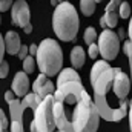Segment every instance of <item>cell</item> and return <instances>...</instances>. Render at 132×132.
<instances>
[{
  "mask_svg": "<svg viewBox=\"0 0 132 132\" xmlns=\"http://www.w3.org/2000/svg\"><path fill=\"white\" fill-rule=\"evenodd\" d=\"M118 14H120L121 19H131V5L128 2H121L120 9H118Z\"/></svg>",
  "mask_w": 132,
  "mask_h": 132,
  "instance_id": "21",
  "label": "cell"
},
{
  "mask_svg": "<svg viewBox=\"0 0 132 132\" xmlns=\"http://www.w3.org/2000/svg\"><path fill=\"white\" fill-rule=\"evenodd\" d=\"M98 120H100V114H98V111H97V108H95V104H92L89 120H88L86 126L80 132H97V129H98Z\"/></svg>",
  "mask_w": 132,
  "mask_h": 132,
  "instance_id": "14",
  "label": "cell"
},
{
  "mask_svg": "<svg viewBox=\"0 0 132 132\" xmlns=\"http://www.w3.org/2000/svg\"><path fill=\"white\" fill-rule=\"evenodd\" d=\"M8 72H9V63L3 60V62L0 63V78H5V77L8 75Z\"/></svg>",
  "mask_w": 132,
  "mask_h": 132,
  "instance_id": "24",
  "label": "cell"
},
{
  "mask_svg": "<svg viewBox=\"0 0 132 132\" xmlns=\"http://www.w3.org/2000/svg\"><path fill=\"white\" fill-rule=\"evenodd\" d=\"M129 128L132 132V103H131V109H129Z\"/></svg>",
  "mask_w": 132,
  "mask_h": 132,
  "instance_id": "31",
  "label": "cell"
},
{
  "mask_svg": "<svg viewBox=\"0 0 132 132\" xmlns=\"http://www.w3.org/2000/svg\"><path fill=\"white\" fill-rule=\"evenodd\" d=\"M54 92H55V88H54L52 81H51V80H48V81H46V83H45V85H43V86H42V88L35 92V94H37L40 98L43 100V98H46L48 95H52Z\"/></svg>",
  "mask_w": 132,
  "mask_h": 132,
  "instance_id": "16",
  "label": "cell"
},
{
  "mask_svg": "<svg viewBox=\"0 0 132 132\" xmlns=\"http://www.w3.org/2000/svg\"><path fill=\"white\" fill-rule=\"evenodd\" d=\"M132 88L131 78L120 69L114 78V92L117 95V98L121 100V101H126L128 95H129V91Z\"/></svg>",
  "mask_w": 132,
  "mask_h": 132,
  "instance_id": "7",
  "label": "cell"
},
{
  "mask_svg": "<svg viewBox=\"0 0 132 132\" xmlns=\"http://www.w3.org/2000/svg\"><path fill=\"white\" fill-rule=\"evenodd\" d=\"M69 81H80V75L75 72V69L72 68H65L63 71L59 72V77H57V88L63 86L65 83Z\"/></svg>",
  "mask_w": 132,
  "mask_h": 132,
  "instance_id": "11",
  "label": "cell"
},
{
  "mask_svg": "<svg viewBox=\"0 0 132 132\" xmlns=\"http://www.w3.org/2000/svg\"><path fill=\"white\" fill-rule=\"evenodd\" d=\"M0 23H2V17H0Z\"/></svg>",
  "mask_w": 132,
  "mask_h": 132,
  "instance_id": "36",
  "label": "cell"
},
{
  "mask_svg": "<svg viewBox=\"0 0 132 132\" xmlns=\"http://www.w3.org/2000/svg\"><path fill=\"white\" fill-rule=\"evenodd\" d=\"M88 54H89V57H91V59H97V57H98V54H100L98 45H95V43L89 45V51H88Z\"/></svg>",
  "mask_w": 132,
  "mask_h": 132,
  "instance_id": "22",
  "label": "cell"
},
{
  "mask_svg": "<svg viewBox=\"0 0 132 132\" xmlns=\"http://www.w3.org/2000/svg\"><path fill=\"white\" fill-rule=\"evenodd\" d=\"M37 51H38V46H37V45H31V46H29V55L35 57V55H37Z\"/></svg>",
  "mask_w": 132,
  "mask_h": 132,
  "instance_id": "29",
  "label": "cell"
},
{
  "mask_svg": "<svg viewBox=\"0 0 132 132\" xmlns=\"http://www.w3.org/2000/svg\"><path fill=\"white\" fill-rule=\"evenodd\" d=\"M11 89L17 97H25L26 94H29L28 92L29 91V78H28V74L25 71H20L14 75Z\"/></svg>",
  "mask_w": 132,
  "mask_h": 132,
  "instance_id": "8",
  "label": "cell"
},
{
  "mask_svg": "<svg viewBox=\"0 0 132 132\" xmlns=\"http://www.w3.org/2000/svg\"><path fill=\"white\" fill-rule=\"evenodd\" d=\"M12 3H14L12 0H0V11H2V12H5V11L11 9Z\"/></svg>",
  "mask_w": 132,
  "mask_h": 132,
  "instance_id": "27",
  "label": "cell"
},
{
  "mask_svg": "<svg viewBox=\"0 0 132 132\" xmlns=\"http://www.w3.org/2000/svg\"><path fill=\"white\" fill-rule=\"evenodd\" d=\"M37 65L42 74H46L48 77L57 75L63 68V52L59 45V42L52 38H45L38 45L37 51Z\"/></svg>",
  "mask_w": 132,
  "mask_h": 132,
  "instance_id": "3",
  "label": "cell"
},
{
  "mask_svg": "<svg viewBox=\"0 0 132 132\" xmlns=\"http://www.w3.org/2000/svg\"><path fill=\"white\" fill-rule=\"evenodd\" d=\"M54 94L42 100V103L34 111V123L37 132H54L57 125L54 118Z\"/></svg>",
  "mask_w": 132,
  "mask_h": 132,
  "instance_id": "4",
  "label": "cell"
},
{
  "mask_svg": "<svg viewBox=\"0 0 132 132\" xmlns=\"http://www.w3.org/2000/svg\"><path fill=\"white\" fill-rule=\"evenodd\" d=\"M120 68H109L104 71L95 81H92L94 88V104L98 111L100 117L106 121H120L125 118L128 112L126 101L117 98L114 92V78Z\"/></svg>",
  "mask_w": 132,
  "mask_h": 132,
  "instance_id": "1",
  "label": "cell"
},
{
  "mask_svg": "<svg viewBox=\"0 0 132 132\" xmlns=\"http://www.w3.org/2000/svg\"><path fill=\"white\" fill-rule=\"evenodd\" d=\"M23 31H25V32H26V34H31V32H32V25L29 23V25H28L26 28H23Z\"/></svg>",
  "mask_w": 132,
  "mask_h": 132,
  "instance_id": "32",
  "label": "cell"
},
{
  "mask_svg": "<svg viewBox=\"0 0 132 132\" xmlns=\"http://www.w3.org/2000/svg\"><path fill=\"white\" fill-rule=\"evenodd\" d=\"M95 0H80V8L85 15H92L95 12Z\"/></svg>",
  "mask_w": 132,
  "mask_h": 132,
  "instance_id": "17",
  "label": "cell"
},
{
  "mask_svg": "<svg viewBox=\"0 0 132 132\" xmlns=\"http://www.w3.org/2000/svg\"><path fill=\"white\" fill-rule=\"evenodd\" d=\"M60 132H62V131H60Z\"/></svg>",
  "mask_w": 132,
  "mask_h": 132,
  "instance_id": "38",
  "label": "cell"
},
{
  "mask_svg": "<svg viewBox=\"0 0 132 132\" xmlns=\"http://www.w3.org/2000/svg\"><path fill=\"white\" fill-rule=\"evenodd\" d=\"M28 55H29V46H26V45H22V48H20V51H19L17 57H19L20 60H25Z\"/></svg>",
  "mask_w": 132,
  "mask_h": 132,
  "instance_id": "23",
  "label": "cell"
},
{
  "mask_svg": "<svg viewBox=\"0 0 132 132\" xmlns=\"http://www.w3.org/2000/svg\"><path fill=\"white\" fill-rule=\"evenodd\" d=\"M5 51H6V48H5V37H2V34H0V63L3 62Z\"/></svg>",
  "mask_w": 132,
  "mask_h": 132,
  "instance_id": "28",
  "label": "cell"
},
{
  "mask_svg": "<svg viewBox=\"0 0 132 132\" xmlns=\"http://www.w3.org/2000/svg\"><path fill=\"white\" fill-rule=\"evenodd\" d=\"M9 128H11V132H25L23 131V123H19V121H11Z\"/></svg>",
  "mask_w": 132,
  "mask_h": 132,
  "instance_id": "26",
  "label": "cell"
},
{
  "mask_svg": "<svg viewBox=\"0 0 132 132\" xmlns=\"http://www.w3.org/2000/svg\"><path fill=\"white\" fill-rule=\"evenodd\" d=\"M5 100H6L8 103H11V101L14 100V92H12V91H8V92L5 94Z\"/></svg>",
  "mask_w": 132,
  "mask_h": 132,
  "instance_id": "30",
  "label": "cell"
},
{
  "mask_svg": "<svg viewBox=\"0 0 132 132\" xmlns=\"http://www.w3.org/2000/svg\"><path fill=\"white\" fill-rule=\"evenodd\" d=\"M95 2H97V3H98V2H101V0H95Z\"/></svg>",
  "mask_w": 132,
  "mask_h": 132,
  "instance_id": "35",
  "label": "cell"
},
{
  "mask_svg": "<svg viewBox=\"0 0 132 132\" xmlns=\"http://www.w3.org/2000/svg\"><path fill=\"white\" fill-rule=\"evenodd\" d=\"M100 25H101L103 28H106V22H104V19H103V17L100 19Z\"/></svg>",
  "mask_w": 132,
  "mask_h": 132,
  "instance_id": "34",
  "label": "cell"
},
{
  "mask_svg": "<svg viewBox=\"0 0 132 132\" xmlns=\"http://www.w3.org/2000/svg\"><path fill=\"white\" fill-rule=\"evenodd\" d=\"M121 2H123V0H111V2L108 3L106 11H104V15H103V19H104V22H106V26H109V28H115V26H117L118 17H120L118 9H120Z\"/></svg>",
  "mask_w": 132,
  "mask_h": 132,
  "instance_id": "9",
  "label": "cell"
},
{
  "mask_svg": "<svg viewBox=\"0 0 132 132\" xmlns=\"http://www.w3.org/2000/svg\"><path fill=\"white\" fill-rule=\"evenodd\" d=\"M97 31L92 28V26H88L86 29H85V34H83V40H85V43L86 45H92L95 40H97Z\"/></svg>",
  "mask_w": 132,
  "mask_h": 132,
  "instance_id": "18",
  "label": "cell"
},
{
  "mask_svg": "<svg viewBox=\"0 0 132 132\" xmlns=\"http://www.w3.org/2000/svg\"><path fill=\"white\" fill-rule=\"evenodd\" d=\"M8 118H6V115L3 114V111L0 109V132L5 131V128H8Z\"/></svg>",
  "mask_w": 132,
  "mask_h": 132,
  "instance_id": "25",
  "label": "cell"
},
{
  "mask_svg": "<svg viewBox=\"0 0 132 132\" xmlns=\"http://www.w3.org/2000/svg\"><path fill=\"white\" fill-rule=\"evenodd\" d=\"M98 49H100L101 57L106 62L117 59V54L120 51V38H118V35L114 31H111V29H104L100 34Z\"/></svg>",
  "mask_w": 132,
  "mask_h": 132,
  "instance_id": "5",
  "label": "cell"
},
{
  "mask_svg": "<svg viewBox=\"0 0 132 132\" xmlns=\"http://www.w3.org/2000/svg\"><path fill=\"white\" fill-rule=\"evenodd\" d=\"M3 132H5V131H3Z\"/></svg>",
  "mask_w": 132,
  "mask_h": 132,
  "instance_id": "37",
  "label": "cell"
},
{
  "mask_svg": "<svg viewBox=\"0 0 132 132\" xmlns=\"http://www.w3.org/2000/svg\"><path fill=\"white\" fill-rule=\"evenodd\" d=\"M48 80H49V78H48V75H46V74H40V75L35 78V81L32 83V92H34V94H35V92H37V91H38V89H40V88L48 81Z\"/></svg>",
  "mask_w": 132,
  "mask_h": 132,
  "instance_id": "20",
  "label": "cell"
},
{
  "mask_svg": "<svg viewBox=\"0 0 132 132\" xmlns=\"http://www.w3.org/2000/svg\"><path fill=\"white\" fill-rule=\"evenodd\" d=\"M29 17L31 11L26 3V0H15L11 6V22L15 26L26 28L29 25Z\"/></svg>",
  "mask_w": 132,
  "mask_h": 132,
  "instance_id": "6",
  "label": "cell"
},
{
  "mask_svg": "<svg viewBox=\"0 0 132 132\" xmlns=\"http://www.w3.org/2000/svg\"><path fill=\"white\" fill-rule=\"evenodd\" d=\"M109 68H111V66H109V63H108L106 60H98V62H95L94 66H92V71H91V83L95 81L100 75H101L104 71H108Z\"/></svg>",
  "mask_w": 132,
  "mask_h": 132,
  "instance_id": "15",
  "label": "cell"
},
{
  "mask_svg": "<svg viewBox=\"0 0 132 132\" xmlns=\"http://www.w3.org/2000/svg\"><path fill=\"white\" fill-rule=\"evenodd\" d=\"M78 26L80 20L74 5L69 2L59 3L52 14V28L55 35L63 42H71L77 37Z\"/></svg>",
  "mask_w": 132,
  "mask_h": 132,
  "instance_id": "2",
  "label": "cell"
},
{
  "mask_svg": "<svg viewBox=\"0 0 132 132\" xmlns=\"http://www.w3.org/2000/svg\"><path fill=\"white\" fill-rule=\"evenodd\" d=\"M34 69H35V59H34L32 55H28L23 60V71L26 74H32Z\"/></svg>",
  "mask_w": 132,
  "mask_h": 132,
  "instance_id": "19",
  "label": "cell"
},
{
  "mask_svg": "<svg viewBox=\"0 0 132 132\" xmlns=\"http://www.w3.org/2000/svg\"><path fill=\"white\" fill-rule=\"evenodd\" d=\"M5 48H6V52L11 54V55H17L20 48H22V43H20V37L15 31H9L5 35Z\"/></svg>",
  "mask_w": 132,
  "mask_h": 132,
  "instance_id": "10",
  "label": "cell"
},
{
  "mask_svg": "<svg viewBox=\"0 0 132 132\" xmlns=\"http://www.w3.org/2000/svg\"><path fill=\"white\" fill-rule=\"evenodd\" d=\"M85 60H86L85 49L81 46L72 48V51H71V65L74 66L75 69H78V68H81V66L85 65Z\"/></svg>",
  "mask_w": 132,
  "mask_h": 132,
  "instance_id": "13",
  "label": "cell"
},
{
  "mask_svg": "<svg viewBox=\"0 0 132 132\" xmlns=\"http://www.w3.org/2000/svg\"><path fill=\"white\" fill-rule=\"evenodd\" d=\"M129 40L132 42V17H131V22H129Z\"/></svg>",
  "mask_w": 132,
  "mask_h": 132,
  "instance_id": "33",
  "label": "cell"
},
{
  "mask_svg": "<svg viewBox=\"0 0 132 132\" xmlns=\"http://www.w3.org/2000/svg\"><path fill=\"white\" fill-rule=\"evenodd\" d=\"M9 104V114H11V121H19L23 123V108H22V101L17 98H14Z\"/></svg>",
  "mask_w": 132,
  "mask_h": 132,
  "instance_id": "12",
  "label": "cell"
}]
</instances>
